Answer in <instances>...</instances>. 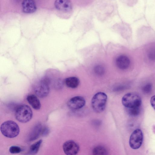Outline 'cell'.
I'll return each mask as SVG.
<instances>
[{
	"label": "cell",
	"mask_w": 155,
	"mask_h": 155,
	"mask_svg": "<svg viewBox=\"0 0 155 155\" xmlns=\"http://www.w3.org/2000/svg\"><path fill=\"white\" fill-rule=\"evenodd\" d=\"M94 71L97 74L101 75L104 74V69L103 66L101 65H97L95 67Z\"/></svg>",
	"instance_id": "18"
},
{
	"label": "cell",
	"mask_w": 155,
	"mask_h": 155,
	"mask_svg": "<svg viewBox=\"0 0 155 155\" xmlns=\"http://www.w3.org/2000/svg\"><path fill=\"white\" fill-rule=\"evenodd\" d=\"M42 129V125L40 123H38L36 124L29 134L28 140L32 141L37 139L41 134Z\"/></svg>",
	"instance_id": "12"
},
{
	"label": "cell",
	"mask_w": 155,
	"mask_h": 155,
	"mask_svg": "<svg viewBox=\"0 0 155 155\" xmlns=\"http://www.w3.org/2000/svg\"><path fill=\"white\" fill-rule=\"evenodd\" d=\"M107 98L106 94L103 92H98L95 94L91 100L93 110L97 113L103 111L106 107Z\"/></svg>",
	"instance_id": "2"
},
{
	"label": "cell",
	"mask_w": 155,
	"mask_h": 155,
	"mask_svg": "<svg viewBox=\"0 0 155 155\" xmlns=\"http://www.w3.org/2000/svg\"><path fill=\"white\" fill-rule=\"evenodd\" d=\"M84 99L80 96H76L70 99L68 102V107L72 110H75L80 109L85 105Z\"/></svg>",
	"instance_id": "8"
},
{
	"label": "cell",
	"mask_w": 155,
	"mask_h": 155,
	"mask_svg": "<svg viewBox=\"0 0 155 155\" xmlns=\"http://www.w3.org/2000/svg\"><path fill=\"white\" fill-rule=\"evenodd\" d=\"M143 135L141 129L137 128L132 133L130 137L129 143L130 147L134 150L139 148L142 145Z\"/></svg>",
	"instance_id": "6"
},
{
	"label": "cell",
	"mask_w": 155,
	"mask_h": 155,
	"mask_svg": "<svg viewBox=\"0 0 155 155\" xmlns=\"http://www.w3.org/2000/svg\"><path fill=\"white\" fill-rule=\"evenodd\" d=\"M50 80L47 78H44L37 82L34 87V91L39 97H46L50 91Z\"/></svg>",
	"instance_id": "4"
},
{
	"label": "cell",
	"mask_w": 155,
	"mask_h": 155,
	"mask_svg": "<svg viewBox=\"0 0 155 155\" xmlns=\"http://www.w3.org/2000/svg\"><path fill=\"white\" fill-rule=\"evenodd\" d=\"M54 87L57 88H60L63 86V83L62 81L60 79L56 80L54 83Z\"/></svg>",
	"instance_id": "21"
},
{
	"label": "cell",
	"mask_w": 155,
	"mask_h": 155,
	"mask_svg": "<svg viewBox=\"0 0 155 155\" xmlns=\"http://www.w3.org/2000/svg\"><path fill=\"white\" fill-rule=\"evenodd\" d=\"M140 107L127 108L128 114L132 116L135 117L138 115L140 112Z\"/></svg>",
	"instance_id": "17"
},
{
	"label": "cell",
	"mask_w": 155,
	"mask_h": 155,
	"mask_svg": "<svg viewBox=\"0 0 155 155\" xmlns=\"http://www.w3.org/2000/svg\"><path fill=\"white\" fill-rule=\"evenodd\" d=\"M121 101L123 105L127 108L140 107L141 104L140 96L134 93H129L124 95Z\"/></svg>",
	"instance_id": "5"
},
{
	"label": "cell",
	"mask_w": 155,
	"mask_h": 155,
	"mask_svg": "<svg viewBox=\"0 0 155 155\" xmlns=\"http://www.w3.org/2000/svg\"><path fill=\"white\" fill-rule=\"evenodd\" d=\"M0 130L5 136L10 138H14L19 134V128L15 122L8 120L3 122L1 125Z\"/></svg>",
	"instance_id": "1"
},
{
	"label": "cell",
	"mask_w": 155,
	"mask_h": 155,
	"mask_svg": "<svg viewBox=\"0 0 155 155\" xmlns=\"http://www.w3.org/2000/svg\"><path fill=\"white\" fill-rule=\"evenodd\" d=\"M23 11L26 13L35 12L37 9L34 0H23L22 3Z\"/></svg>",
	"instance_id": "10"
},
{
	"label": "cell",
	"mask_w": 155,
	"mask_h": 155,
	"mask_svg": "<svg viewBox=\"0 0 155 155\" xmlns=\"http://www.w3.org/2000/svg\"><path fill=\"white\" fill-rule=\"evenodd\" d=\"M54 6L57 10L64 12H69L72 9V5L70 0H56Z\"/></svg>",
	"instance_id": "9"
},
{
	"label": "cell",
	"mask_w": 155,
	"mask_h": 155,
	"mask_svg": "<svg viewBox=\"0 0 155 155\" xmlns=\"http://www.w3.org/2000/svg\"><path fill=\"white\" fill-rule=\"evenodd\" d=\"M33 113L31 108L28 105H22L16 109L15 116L19 122L25 123L29 121L32 118Z\"/></svg>",
	"instance_id": "3"
},
{
	"label": "cell",
	"mask_w": 155,
	"mask_h": 155,
	"mask_svg": "<svg viewBox=\"0 0 155 155\" xmlns=\"http://www.w3.org/2000/svg\"><path fill=\"white\" fill-rule=\"evenodd\" d=\"M148 57L150 60H155V49H153L150 51Z\"/></svg>",
	"instance_id": "22"
},
{
	"label": "cell",
	"mask_w": 155,
	"mask_h": 155,
	"mask_svg": "<svg viewBox=\"0 0 155 155\" xmlns=\"http://www.w3.org/2000/svg\"><path fill=\"white\" fill-rule=\"evenodd\" d=\"M108 151L106 148L102 146H97L94 148L92 150L93 155H107Z\"/></svg>",
	"instance_id": "15"
},
{
	"label": "cell",
	"mask_w": 155,
	"mask_h": 155,
	"mask_svg": "<svg viewBox=\"0 0 155 155\" xmlns=\"http://www.w3.org/2000/svg\"><path fill=\"white\" fill-rule=\"evenodd\" d=\"M150 101L151 106L155 110V95L151 97Z\"/></svg>",
	"instance_id": "23"
},
{
	"label": "cell",
	"mask_w": 155,
	"mask_h": 155,
	"mask_svg": "<svg viewBox=\"0 0 155 155\" xmlns=\"http://www.w3.org/2000/svg\"><path fill=\"white\" fill-rule=\"evenodd\" d=\"M65 83L68 87L74 88L78 86L79 80L76 77H70L67 78L65 79Z\"/></svg>",
	"instance_id": "14"
},
{
	"label": "cell",
	"mask_w": 155,
	"mask_h": 155,
	"mask_svg": "<svg viewBox=\"0 0 155 155\" xmlns=\"http://www.w3.org/2000/svg\"><path fill=\"white\" fill-rule=\"evenodd\" d=\"M63 148L64 153L68 155H74L79 152L80 147L78 144L73 140H69L63 144Z\"/></svg>",
	"instance_id": "7"
},
{
	"label": "cell",
	"mask_w": 155,
	"mask_h": 155,
	"mask_svg": "<svg viewBox=\"0 0 155 155\" xmlns=\"http://www.w3.org/2000/svg\"><path fill=\"white\" fill-rule=\"evenodd\" d=\"M27 100L32 107L36 110H38L41 107L40 101L38 97L33 94H29L27 97Z\"/></svg>",
	"instance_id": "13"
},
{
	"label": "cell",
	"mask_w": 155,
	"mask_h": 155,
	"mask_svg": "<svg viewBox=\"0 0 155 155\" xmlns=\"http://www.w3.org/2000/svg\"><path fill=\"white\" fill-rule=\"evenodd\" d=\"M152 84L150 83H148L142 87V91L145 93H148L151 91Z\"/></svg>",
	"instance_id": "19"
},
{
	"label": "cell",
	"mask_w": 155,
	"mask_h": 155,
	"mask_svg": "<svg viewBox=\"0 0 155 155\" xmlns=\"http://www.w3.org/2000/svg\"><path fill=\"white\" fill-rule=\"evenodd\" d=\"M42 140H40L31 145L29 149V153L31 154L37 153L39 150Z\"/></svg>",
	"instance_id": "16"
},
{
	"label": "cell",
	"mask_w": 155,
	"mask_h": 155,
	"mask_svg": "<svg viewBox=\"0 0 155 155\" xmlns=\"http://www.w3.org/2000/svg\"><path fill=\"white\" fill-rule=\"evenodd\" d=\"M9 151L10 152L12 153H18L21 152V149L18 146H13L10 147Z\"/></svg>",
	"instance_id": "20"
},
{
	"label": "cell",
	"mask_w": 155,
	"mask_h": 155,
	"mask_svg": "<svg viewBox=\"0 0 155 155\" xmlns=\"http://www.w3.org/2000/svg\"><path fill=\"white\" fill-rule=\"evenodd\" d=\"M130 60L126 56L121 55L118 56L116 60V64L119 68L124 70L127 69L130 64Z\"/></svg>",
	"instance_id": "11"
}]
</instances>
